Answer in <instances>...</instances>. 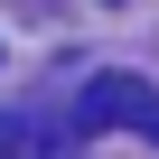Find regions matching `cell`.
<instances>
[{
  "mask_svg": "<svg viewBox=\"0 0 159 159\" xmlns=\"http://www.w3.org/2000/svg\"><path fill=\"white\" fill-rule=\"evenodd\" d=\"M75 131H140V140H159V84L150 75H94L75 94Z\"/></svg>",
  "mask_w": 159,
  "mask_h": 159,
  "instance_id": "cell-1",
  "label": "cell"
},
{
  "mask_svg": "<svg viewBox=\"0 0 159 159\" xmlns=\"http://www.w3.org/2000/svg\"><path fill=\"white\" fill-rule=\"evenodd\" d=\"M0 159H28V131H19L10 112H0Z\"/></svg>",
  "mask_w": 159,
  "mask_h": 159,
  "instance_id": "cell-2",
  "label": "cell"
}]
</instances>
